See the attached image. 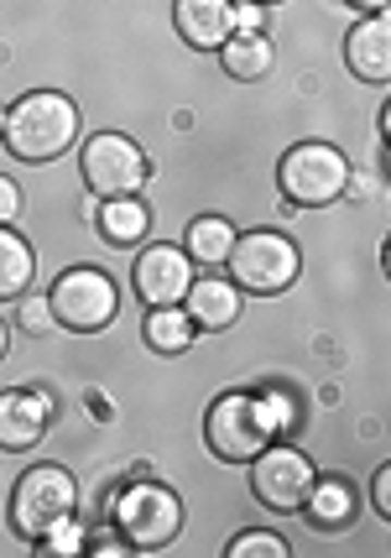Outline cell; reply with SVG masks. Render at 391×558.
Wrapping results in <instances>:
<instances>
[{
  "instance_id": "cell-29",
  "label": "cell",
  "mask_w": 391,
  "mask_h": 558,
  "mask_svg": "<svg viewBox=\"0 0 391 558\" xmlns=\"http://www.w3.org/2000/svg\"><path fill=\"white\" fill-rule=\"evenodd\" d=\"M5 350H11V324L0 318V361H5Z\"/></svg>"
},
{
  "instance_id": "cell-26",
  "label": "cell",
  "mask_w": 391,
  "mask_h": 558,
  "mask_svg": "<svg viewBox=\"0 0 391 558\" xmlns=\"http://www.w3.org/2000/svg\"><path fill=\"white\" fill-rule=\"evenodd\" d=\"M370 507H376V517H391V470L387 464L370 475Z\"/></svg>"
},
{
  "instance_id": "cell-11",
  "label": "cell",
  "mask_w": 391,
  "mask_h": 558,
  "mask_svg": "<svg viewBox=\"0 0 391 558\" xmlns=\"http://www.w3.org/2000/svg\"><path fill=\"white\" fill-rule=\"evenodd\" d=\"M52 428V397L32 387L0 391V449L5 454H32Z\"/></svg>"
},
{
  "instance_id": "cell-22",
  "label": "cell",
  "mask_w": 391,
  "mask_h": 558,
  "mask_svg": "<svg viewBox=\"0 0 391 558\" xmlns=\"http://www.w3.org/2000/svg\"><path fill=\"white\" fill-rule=\"evenodd\" d=\"M16 335H37V340L58 335V318H52V308H48V292H22V298H16Z\"/></svg>"
},
{
  "instance_id": "cell-12",
  "label": "cell",
  "mask_w": 391,
  "mask_h": 558,
  "mask_svg": "<svg viewBox=\"0 0 391 558\" xmlns=\"http://www.w3.org/2000/svg\"><path fill=\"white\" fill-rule=\"evenodd\" d=\"M344 69L355 73L361 84H387L391 78V16L387 11H370L361 22L350 26L344 37Z\"/></svg>"
},
{
  "instance_id": "cell-1",
  "label": "cell",
  "mask_w": 391,
  "mask_h": 558,
  "mask_svg": "<svg viewBox=\"0 0 391 558\" xmlns=\"http://www.w3.org/2000/svg\"><path fill=\"white\" fill-rule=\"evenodd\" d=\"M5 151L16 162H58L69 146L78 142V105L58 89H32L16 105H5V131H0Z\"/></svg>"
},
{
  "instance_id": "cell-25",
  "label": "cell",
  "mask_w": 391,
  "mask_h": 558,
  "mask_svg": "<svg viewBox=\"0 0 391 558\" xmlns=\"http://www.w3.org/2000/svg\"><path fill=\"white\" fill-rule=\"evenodd\" d=\"M22 215H26V194H22V183L0 172V225H16Z\"/></svg>"
},
{
  "instance_id": "cell-2",
  "label": "cell",
  "mask_w": 391,
  "mask_h": 558,
  "mask_svg": "<svg viewBox=\"0 0 391 558\" xmlns=\"http://www.w3.org/2000/svg\"><path fill=\"white\" fill-rule=\"evenodd\" d=\"M183 517L188 511L178 501V490L162 481H131L110 496V527L121 543H131V554H157V548L178 543Z\"/></svg>"
},
{
  "instance_id": "cell-30",
  "label": "cell",
  "mask_w": 391,
  "mask_h": 558,
  "mask_svg": "<svg viewBox=\"0 0 391 558\" xmlns=\"http://www.w3.org/2000/svg\"><path fill=\"white\" fill-rule=\"evenodd\" d=\"M251 5H267V11H271V5H282V0H251Z\"/></svg>"
},
{
  "instance_id": "cell-4",
  "label": "cell",
  "mask_w": 391,
  "mask_h": 558,
  "mask_svg": "<svg viewBox=\"0 0 391 558\" xmlns=\"http://www.w3.org/2000/svg\"><path fill=\"white\" fill-rule=\"evenodd\" d=\"M224 271H230V282H235L245 298H277V292H288L297 282L303 251H297L293 235H282V230H245V235H235V245H230Z\"/></svg>"
},
{
  "instance_id": "cell-9",
  "label": "cell",
  "mask_w": 391,
  "mask_h": 558,
  "mask_svg": "<svg viewBox=\"0 0 391 558\" xmlns=\"http://www.w3.org/2000/svg\"><path fill=\"white\" fill-rule=\"evenodd\" d=\"M314 481H318L314 460L303 449H293V444H277V438L251 460V496L271 511H297Z\"/></svg>"
},
{
  "instance_id": "cell-8",
  "label": "cell",
  "mask_w": 391,
  "mask_h": 558,
  "mask_svg": "<svg viewBox=\"0 0 391 558\" xmlns=\"http://www.w3.org/2000/svg\"><path fill=\"white\" fill-rule=\"evenodd\" d=\"M78 172H84V189L89 198H125V194H142L151 178L147 151L121 136V131H95L84 151H78Z\"/></svg>"
},
{
  "instance_id": "cell-21",
  "label": "cell",
  "mask_w": 391,
  "mask_h": 558,
  "mask_svg": "<svg viewBox=\"0 0 391 558\" xmlns=\"http://www.w3.org/2000/svg\"><path fill=\"white\" fill-rule=\"evenodd\" d=\"M74 554H89V537L78 527V511L63 517V522H52L48 533L37 537V558H74Z\"/></svg>"
},
{
  "instance_id": "cell-24",
  "label": "cell",
  "mask_w": 391,
  "mask_h": 558,
  "mask_svg": "<svg viewBox=\"0 0 391 558\" xmlns=\"http://www.w3.org/2000/svg\"><path fill=\"white\" fill-rule=\"evenodd\" d=\"M224 554L230 558H288L293 548H288L277 533H267V527H245L235 543H224Z\"/></svg>"
},
{
  "instance_id": "cell-13",
  "label": "cell",
  "mask_w": 391,
  "mask_h": 558,
  "mask_svg": "<svg viewBox=\"0 0 391 558\" xmlns=\"http://www.w3.org/2000/svg\"><path fill=\"white\" fill-rule=\"evenodd\" d=\"M172 26L194 52H220L235 37V0H172Z\"/></svg>"
},
{
  "instance_id": "cell-7",
  "label": "cell",
  "mask_w": 391,
  "mask_h": 558,
  "mask_svg": "<svg viewBox=\"0 0 391 558\" xmlns=\"http://www.w3.org/2000/svg\"><path fill=\"white\" fill-rule=\"evenodd\" d=\"M74 511H78L74 470H63V464H32L22 481H16V490H11V533L37 543L52 522H63Z\"/></svg>"
},
{
  "instance_id": "cell-19",
  "label": "cell",
  "mask_w": 391,
  "mask_h": 558,
  "mask_svg": "<svg viewBox=\"0 0 391 558\" xmlns=\"http://www.w3.org/2000/svg\"><path fill=\"white\" fill-rule=\"evenodd\" d=\"M235 235H241V230H235L224 215H198L194 225H188V235H183V251H188L194 267L220 271L224 256H230V245H235Z\"/></svg>"
},
{
  "instance_id": "cell-31",
  "label": "cell",
  "mask_w": 391,
  "mask_h": 558,
  "mask_svg": "<svg viewBox=\"0 0 391 558\" xmlns=\"http://www.w3.org/2000/svg\"><path fill=\"white\" fill-rule=\"evenodd\" d=\"M0 131H5V105H0Z\"/></svg>"
},
{
  "instance_id": "cell-23",
  "label": "cell",
  "mask_w": 391,
  "mask_h": 558,
  "mask_svg": "<svg viewBox=\"0 0 391 558\" xmlns=\"http://www.w3.org/2000/svg\"><path fill=\"white\" fill-rule=\"evenodd\" d=\"M256 397H261V413H267L277 438H288L297 423H303V408H297V397L288 387H267V391H256Z\"/></svg>"
},
{
  "instance_id": "cell-16",
  "label": "cell",
  "mask_w": 391,
  "mask_h": 558,
  "mask_svg": "<svg viewBox=\"0 0 391 558\" xmlns=\"http://www.w3.org/2000/svg\"><path fill=\"white\" fill-rule=\"evenodd\" d=\"M220 63L235 84H261L271 73V63H277V48H271L267 32H235L220 48Z\"/></svg>"
},
{
  "instance_id": "cell-6",
  "label": "cell",
  "mask_w": 391,
  "mask_h": 558,
  "mask_svg": "<svg viewBox=\"0 0 391 558\" xmlns=\"http://www.w3.org/2000/svg\"><path fill=\"white\" fill-rule=\"evenodd\" d=\"M271 438L277 434H271L256 391H220V397L209 402V413H204V444H209V454L224 464H251Z\"/></svg>"
},
{
  "instance_id": "cell-15",
  "label": "cell",
  "mask_w": 391,
  "mask_h": 558,
  "mask_svg": "<svg viewBox=\"0 0 391 558\" xmlns=\"http://www.w3.org/2000/svg\"><path fill=\"white\" fill-rule=\"evenodd\" d=\"M297 511L308 517L314 533H344V527H355L361 501H355V486H350V481H314Z\"/></svg>"
},
{
  "instance_id": "cell-10",
  "label": "cell",
  "mask_w": 391,
  "mask_h": 558,
  "mask_svg": "<svg viewBox=\"0 0 391 558\" xmlns=\"http://www.w3.org/2000/svg\"><path fill=\"white\" fill-rule=\"evenodd\" d=\"M131 288H136V298H142L147 308L183 303V292L194 288V262H188V251H183V245H168V241L147 245V251L136 256V267H131Z\"/></svg>"
},
{
  "instance_id": "cell-17",
  "label": "cell",
  "mask_w": 391,
  "mask_h": 558,
  "mask_svg": "<svg viewBox=\"0 0 391 558\" xmlns=\"http://www.w3.org/2000/svg\"><path fill=\"white\" fill-rule=\"evenodd\" d=\"M37 282V251L16 235V225H0V303H16Z\"/></svg>"
},
{
  "instance_id": "cell-27",
  "label": "cell",
  "mask_w": 391,
  "mask_h": 558,
  "mask_svg": "<svg viewBox=\"0 0 391 558\" xmlns=\"http://www.w3.org/2000/svg\"><path fill=\"white\" fill-rule=\"evenodd\" d=\"M95 554H105V558H125V554H131V543H121V537H105V543H95Z\"/></svg>"
},
{
  "instance_id": "cell-5",
  "label": "cell",
  "mask_w": 391,
  "mask_h": 558,
  "mask_svg": "<svg viewBox=\"0 0 391 558\" xmlns=\"http://www.w3.org/2000/svg\"><path fill=\"white\" fill-rule=\"evenodd\" d=\"M48 308L58 318V329H69V335H99L121 314V288H115L110 271H99V267H69V271H58V282L48 288Z\"/></svg>"
},
{
  "instance_id": "cell-28",
  "label": "cell",
  "mask_w": 391,
  "mask_h": 558,
  "mask_svg": "<svg viewBox=\"0 0 391 558\" xmlns=\"http://www.w3.org/2000/svg\"><path fill=\"white\" fill-rule=\"evenodd\" d=\"M344 5H355V11H366V16H370V11H387L391 0H344Z\"/></svg>"
},
{
  "instance_id": "cell-14",
  "label": "cell",
  "mask_w": 391,
  "mask_h": 558,
  "mask_svg": "<svg viewBox=\"0 0 391 558\" xmlns=\"http://www.w3.org/2000/svg\"><path fill=\"white\" fill-rule=\"evenodd\" d=\"M245 292L230 277H194V288L183 292V314L194 318V329L204 335H224L235 318H241Z\"/></svg>"
},
{
  "instance_id": "cell-20",
  "label": "cell",
  "mask_w": 391,
  "mask_h": 558,
  "mask_svg": "<svg viewBox=\"0 0 391 558\" xmlns=\"http://www.w3.org/2000/svg\"><path fill=\"white\" fill-rule=\"evenodd\" d=\"M147 344L157 350V355H183L188 344L198 340L194 318L183 314V303H168V308H147Z\"/></svg>"
},
{
  "instance_id": "cell-18",
  "label": "cell",
  "mask_w": 391,
  "mask_h": 558,
  "mask_svg": "<svg viewBox=\"0 0 391 558\" xmlns=\"http://www.w3.org/2000/svg\"><path fill=\"white\" fill-rule=\"evenodd\" d=\"M95 225H99V235H105L110 245H142V235L151 230V209H147V204H142L136 194H125V198H99Z\"/></svg>"
},
{
  "instance_id": "cell-3",
  "label": "cell",
  "mask_w": 391,
  "mask_h": 558,
  "mask_svg": "<svg viewBox=\"0 0 391 558\" xmlns=\"http://www.w3.org/2000/svg\"><path fill=\"white\" fill-rule=\"evenodd\" d=\"M277 189L293 209H329L350 194V157L334 142H297L277 162Z\"/></svg>"
}]
</instances>
